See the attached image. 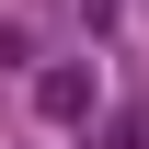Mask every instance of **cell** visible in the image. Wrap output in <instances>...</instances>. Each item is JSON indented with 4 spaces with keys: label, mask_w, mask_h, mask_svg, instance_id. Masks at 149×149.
<instances>
[{
    "label": "cell",
    "mask_w": 149,
    "mask_h": 149,
    "mask_svg": "<svg viewBox=\"0 0 149 149\" xmlns=\"http://www.w3.org/2000/svg\"><path fill=\"white\" fill-rule=\"evenodd\" d=\"M35 103L57 115V126H80V115H92V103H103V80H92V69H80V57H57V69L35 80Z\"/></svg>",
    "instance_id": "6da1fadb"
}]
</instances>
